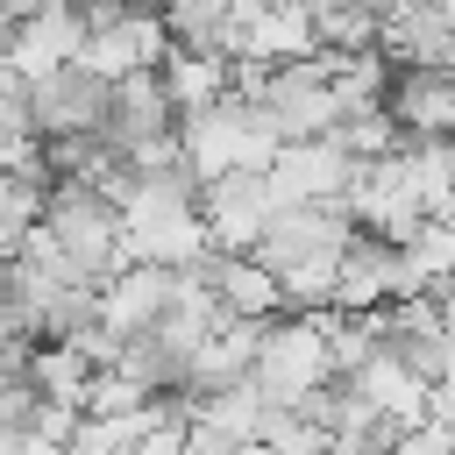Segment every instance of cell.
<instances>
[{"mask_svg": "<svg viewBox=\"0 0 455 455\" xmlns=\"http://www.w3.org/2000/svg\"><path fill=\"white\" fill-rule=\"evenodd\" d=\"M92 14V36H85V50H78V64L92 71V78H128V71H149V64H164L171 57V14L156 7V0H128V7H85Z\"/></svg>", "mask_w": 455, "mask_h": 455, "instance_id": "cell-1", "label": "cell"}, {"mask_svg": "<svg viewBox=\"0 0 455 455\" xmlns=\"http://www.w3.org/2000/svg\"><path fill=\"white\" fill-rule=\"evenodd\" d=\"M277 405H299L306 391H320L334 377V348H327V327L320 313H277L256 341V370H249Z\"/></svg>", "mask_w": 455, "mask_h": 455, "instance_id": "cell-2", "label": "cell"}, {"mask_svg": "<svg viewBox=\"0 0 455 455\" xmlns=\"http://www.w3.org/2000/svg\"><path fill=\"white\" fill-rule=\"evenodd\" d=\"M363 156L341 149V135H284L263 185H270V206H313V199H348V178H355Z\"/></svg>", "mask_w": 455, "mask_h": 455, "instance_id": "cell-3", "label": "cell"}, {"mask_svg": "<svg viewBox=\"0 0 455 455\" xmlns=\"http://www.w3.org/2000/svg\"><path fill=\"white\" fill-rule=\"evenodd\" d=\"M85 36H92L85 0H43V7H28V14L7 28V64L21 71V85L57 78V71H71V64H78Z\"/></svg>", "mask_w": 455, "mask_h": 455, "instance_id": "cell-4", "label": "cell"}, {"mask_svg": "<svg viewBox=\"0 0 455 455\" xmlns=\"http://www.w3.org/2000/svg\"><path fill=\"white\" fill-rule=\"evenodd\" d=\"M341 206L355 213V228H363V235H384V242H405V235L427 220L419 185H412V171H405V156H398V149H391V156L355 164V178H348V199H341Z\"/></svg>", "mask_w": 455, "mask_h": 455, "instance_id": "cell-5", "label": "cell"}, {"mask_svg": "<svg viewBox=\"0 0 455 455\" xmlns=\"http://www.w3.org/2000/svg\"><path fill=\"white\" fill-rule=\"evenodd\" d=\"M171 291H178V270H171V263H142V256H135L128 270L100 277V320H107L114 334H149V327L164 320Z\"/></svg>", "mask_w": 455, "mask_h": 455, "instance_id": "cell-6", "label": "cell"}, {"mask_svg": "<svg viewBox=\"0 0 455 455\" xmlns=\"http://www.w3.org/2000/svg\"><path fill=\"white\" fill-rule=\"evenodd\" d=\"M206 277H213V291H220L228 313H249V320H277V313H291L284 277H277L256 249H213V256H206Z\"/></svg>", "mask_w": 455, "mask_h": 455, "instance_id": "cell-7", "label": "cell"}, {"mask_svg": "<svg viewBox=\"0 0 455 455\" xmlns=\"http://www.w3.org/2000/svg\"><path fill=\"white\" fill-rule=\"evenodd\" d=\"M405 135H448L455 142V71H427V64H405L391 78V100Z\"/></svg>", "mask_w": 455, "mask_h": 455, "instance_id": "cell-8", "label": "cell"}, {"mask_svg": "<svg viewBox=\"0 0 455 455\" xmlns=\"http://www.w3.org/2000/svg\"><path fill=\"white\" fill-rule=\"evenodd\" d=\"M156 71H164V92H171V107H178V114H199V107H213V100H228V92H235V57H228V50L171 43V57H164Z\"/></svg>", "mask_w": 455, "mask_h": 455, "instance_id": "cell-9", "label": "cell"}, {"mask_svg": "<svg viewBox=\"0 0 455 455\" xmlns=\"http://www.w3.org/2000/svg\"><path fill=\"white\" fill-rule=\"evenodd\" d=\"M92 355L71 341V334H36V348H28V384L43 391V398H64V405H85V384H92Z\"/></svg>", "mask_w": 455, "mask_h": 455, "instance_id": "cell-10", "label": "cell"}, {"mask_svg": "<svg viewBox=\"0 0 455 455\" xmlns=\"http://www.w3.org/2000/svg\"><path fill=\"white\" fill-rule=\"evenodd\" d=\"M398 256H405V270H412L419 291H434L441 277H455V213H427V220L398 242Z\"/></svg>", "mask_w": 455, "mask_h": 455, "instance_id": "cell-11", "label": "cell"}, {"mask_svg": "<svg viewBox=\"0 0 455 455\" xmlns=\"http://www.w3.org/2000/svg\"><path fill=\"white\" fill-rule=\"evenodd\" d=\"M43 206H50V192L36 171H0V263L21 249L28 220H43Z\"/></svg>", "mask_w": 455, "mask_h": 455, "instance_id": "cell-12", "label": "cell"}, {"mask_svg": "<svg viewBox=\"0 0 455 455\" xmlns=\"http://www.w3.org/2000/svg\"><path fill=\"white\" fill-rule=\"evenodd\" d=\"M21 92H28V85H21V71H14V64H0V107H7V100H21Z\"/></svg>", "mask_w": 455, "mask_h": 455, "instance_id": "cell-13", "label": "cell"}, {"mask_svg": "<svg viewBox=\"0 0 455 455\" xmlns=\"http://www.w3.org/2000/svg\"><path fill=\"white\" fill-rule=\"evenodd\" d=\"M313 7H327V0H313ZM355 7H391V0H355Z\"/></svg>", "mask_w": 455, "mask_h": 455, "instance_id": "cell-14", "label": "cell"}]
</instances>
